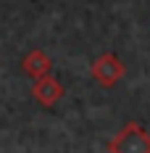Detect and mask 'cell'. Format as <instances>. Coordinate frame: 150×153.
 <instances>
[{
    "label": "cell",
    "mask_w": 150,
    "mask_h": 153,
    "mask_svg": "<svg viewBox=\"0 0 150 153\" xmlns=\"http://www.w3.org/2000/svg\"><path fill=\"white\" fill-rule=\"evenodd\" d=\"M108 153H150V132L137 122H126L108 143Z\"/></svg>",
    "instance_id": "6da1fadb"
},
{
    "label": "cell",
    "mask_w": 150,
    "mask_h": 153,
    "mask_svg": "<svg viewBox=\"0 0 150 153\" xmlns=\"http://www.w3.org/2000/svg\"><path fill=\"white\" fill-rule=\"evenodd\" d=\"M90 74L95 82H100L105 87H111V85H116L121 76L126 74V66L121 61L119 56H113V53H103L100 58H95L90 66Z\"/></svg>",
    "instance_id": "7a4b0ae2"
},
{
    "label": "cell",
    "mask_w": 150,
    "mask_h": 153,
    "mask_svg": "<svg viewBox=\"0 0 150 153\" xmlns=\"http://www.w3.org/2000/svg\"><path fill=\"white\" fill-rule=\"evenodd\" d=\"M63 85H61L58 79L53 74H47V76H40V79H34L32 82V98L40 103V106H55L61 98H63Z\"/></svg>",
    "instance_id": "3957f363"
},
{
    "label": "cell",
    "mask_w": 150,
    "mask_h": 153,
    "mask_svg": "<svg viewBox=\"0 0 150 153\" xmlns=\"http://www.w3.org/2000/svg\"><path fill=\"white\" fill-rule=\"evenodd\" d=\"M21 71L32 79H40V76H47L53 71V61H50V56H47L45 50H40V48H32L29 53L21 58Z\"/></svg>",
    "instance_id": "277c9868"
}]
</instances>
